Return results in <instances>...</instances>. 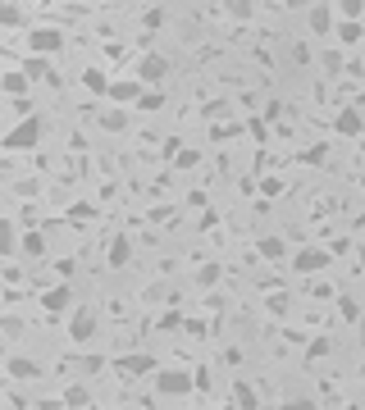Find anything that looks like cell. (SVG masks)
I'll return each instance as SVG.
<instances>
[{
  "label": "cell",
  "mask_w": 365,
  "mask_h": 410,
  "mask_svg": "<svg viewBox=\"0 0 365 410\" xmlns=\"http://www.w3.org/2000/svg\"><path fill=\"white\" fill-rule=\"evenodd\" d=\"M96 333H101V324H96V310H87V306L69 310V337L78 342V347H87Z\"/></svg>",
  "instance_id": "cell-4"
},
{
  "label": "cell",
  "mask_w": 365,
  "mask_h": 410,
  "mask_svg": "<svg viewBox=\"0 0 365 410\" xmlns=\"http://www.w3.org/2000/svg\"><path fill=\"white\" fill-rule=\"evenodd\" d=\"M142 27H147V32H160V27H165V9H147V14H142Z\"/></svg>",
  "instance_id": "cell-28"
},
{
  "label": "cell",
  "mask_w": 365,
  "mask_h": 410,
  "mask_svg": "<svg viewBox=\"0 0 365 410\" xmlns=\"http://www.w3.org/2000/svg\"><path fill=\"white\" fill-rule=\"evenodd\" d=\"M14 251H23V247H18V228H14V219H5V223H0V256H14Z\"/></svg>",
  "instance_id": "cell-20"
},
{
  "label": "cell",
  "mask_w": 365,
  "mask_h": 410,
  "mask_svg": "<svg viewBox=\"0 0 365 410\" xmlns=\"http://www.w3.org/2000/svg\"><path fill=\"white\" fill-rule=\"evenodd\" d=\"M174 164H178V169H197V164H201V151H178Z\"/></svg>",
  "instance_id": "cell-34"
},
{
  "label": "cell",
  "mask_w": 365,
  "mask_h": 410,
  "mask_svg": "<svg viewBox=\"0 0 365 410\" xmlns=\"http://www.w3.org/2000/svg\"><path fill=\"white\" fill-rule=\"evenodd\" d=\"M64 406H69V410L92 406V387L87 383H69V387H64Z\"/></svg>",
  "instance_id": "cell-19"
},
{
  "label": "cell",
  "mask_w": 365,
  "mask_h": 410,
  "mask_svg": "<svg viewBox=\"0 0 365 410\" xmlns=\"http://www.w3.org/2000/svg\"><path fill=\"white\" fill-rule=\"evenodd\" d=\"M342 51H347V46H338V51H324V73L329 77H338V73H347V60H342Z\"/></svg>",
  "instance_id": "cell-23"
},
{
  "label": "cell",
  "mask_w": 365,
  "mask_h": 410,
  "mask_svg": "<svg viewBox=\"0 0 365 410\" xmlns=\"http://www.w3.org/2000/svg\"><path fill=\"white\" fill-rule=\"evenodd\" d=\"M14 114H32V101H27V96H14Z\"/></svg>",
  "instance_id": "cell-41"
},
{
  "label": "cell",
  "mask_w": 365,
  "mask_h": 410,
  "mask_svg": "<svg viewBox=\"0 0 365 410\" xmlns=\"http://www.w3.org/2000/svg\"><path fill=\"white\" fill-rule=\"evenodd\" d=\"M287 64H292V68H306V64H311V46H306V42H292V46H287Z\"/></svg>",
  "instance_id": "cell-25"
},
{
  "label": "cell",
  "mask_w": 365,
  "mask_h": 410,
  "mask_svg": "<svg viewBox=\"0 0 365 410\" xmlns=\"http://www.w3.org/2000/svg\"><path fill=\"white\" fill-rule=\"evenodd\" d=\"M78 82L87 87L92 96H110V77H105V68H96V64H92V68H82V77H78Z\"/></svg>",
  "instance_id": "cell-17"
},
{
  "label": "cell",
  "mask_w": 365,
  "mask_h": 410,
  "mask_svg": "<svg viewBox=\"0 0 365 410\" xmlns=\"http://www.w3.org/2000/svg\"><path fill=\"white\" fill-rule=\"evenodd\" d=\"M105 260H110V269H123V265L132 260V242L123 237V232H119V237H110V247H105Z\"/></svg>",
  "instance_id": "cell-15"
},
{
  "label": "cell",
  "mask_w": 365,
  "mask_h": 410,
  "mask_svg": "<svg viewBox=\"0 0 365 410\" xmlns=\"http://www.w3.org/2000/svg\"><path fill=\"white\" fill-rule=\"evenodd\" d=\"M338 315H342V319H361V306H357L352 297H342V301H338Z\"/></svg>",
  "instance_id": "cell-38"
},
{
  "label": "cell",
  "mask_w": 365,
  "mask_h": 410,
  "mask_svg": "<svg viewBox=\"0 0 365 410\" xmlns=\"http://www.w3.org/2000/svg\"><path fill=\"white\" fill-rule=\"evenodd\" d=\"M178 324H182V315H178V310H169V315L160 319V328H178Z\"/></svg>",
  "instance_id": "cell-42"
},
{
  "label": "cell",
  "mask_w": 365,
  "mask_h": 410,
  "mask_svg": "<svg viewBox=\"0 0 365 410\" xmlns=\"http://www.w3.org/2000/svg\"><path fill=\"white\" fill-rule=\"evenodd\" d=\"M42 310L46 315H64V310H73V282H55V287L42 292Z\"/></svg>",
  "instance_id": "cell-8"
},
{
  "label": "cell",
  "mask_w": 365,
  "mask_h": 410,
  "mask_svg": "<svg viewBox=\"0 0 365 410\" xmlns=\"http://www.w3.org/2000/svg\"><path fill=\"white\" fill-rule=\"evenodd\" d=\"M27 77H32V73H27V68H23V73H18V68H5V77H0V87H5L9 96H23V92H27Z\"/></svg>",
  "instance_id": "cell-22"
},
{
  "label": "cell",
  "mask_w": 365,
  "mask_h": 410,
  "mask_svg": "<svg viewBox=\"0 0 365 410\" xmlns=\"http://www.w3.org/2000/svg\"><path fill=\"white\" fill-rule=\"evenodd\" d=\"M224 9L237 18V23H247V18H256V0H224Z\"/></svg>",
  "instance_id": "cell-24"
},
{
  "label": "cell",
  "mask_w": 365,
  "mask_h": 410,
  "mask_svg": "<svg viewBox=\"0 0 365 410\" xmlns=\"http://www.w3.org/2000/svg\"><path fill=\"white\" fill-rule=\"evenodd\" d=\"M247 132H252L256 142H270V123H265V119H252V123H247Z\"/></svg>",
  "instance_id": "cell-37"
},
{
  "label": "cell",
  "mask_w": 365,
  "mask_h": 410,
  "mask_svg": "<svg viewBox=\"0 0 365 410\" xmlns=\"http://www.w3.org/2000/svg\"><path fill=\"white\" fill-rule=\"evenodd\" d=\"M42 137H46V123L37 119V114H23V123H14V128L5 132V151L9 155H14V151H37Z\"/></svg>",
  "instance_id": "cell-1"
},
{
  "label": "cell",
  "mask_w": 365,
  "mask_h": 410,
  "mask_svg": "<svg viewBox=\"0 0 365 410\" xmlns=\"http://www.w3.org/2000/svg\"><path fill=\"white\" fill-rule=\"evenodd\" d=\"M228 392H233V406H237V410H256V406H261L256 387H252V383H242V378H237V383L228 387Z\"/></svg>",
  "instance_id": "cell-18"
},
{
  "label": "cell",
  "mask_w": 365,
  "mask_h": 410,
  "mask_svg": "<svg viewBox=\"0 0 365 410\" xmlns=\"http://www.w3.org/2000/svg\"><path fill=\"white\" fill-rule=\"evenodd\" d=\"M165 73H169V60H165V55H156V51H151V55H142V60H137V77H142L147 87L165 82Z\"/></svg>",
  "instance_id": "cell-9"
},
{
  "label": "cell",
  "mask_w": 365,
  "mask_h": 410,
  "mask_svg": "<svg viewBox=\"0 0 365 410\" xmlns=\"http://www.w3.org/2000/svg\"><path fill=\"white\" fill-rule=\"evenodd\" d=\"M361 23H365V14H361Z\"/></svg>",
  "instance_id": "cell-43"
},
{
  "label": "cell",
  "mask_w": 365,
  "mask_h": 410,
  "mask_svg": "<svg viewBox=\"0 0 365 410\" xmlns=\"http://www.w3.org/2000/svg\"><path fill=\"white\" fill-rule=\"evenodd\" d=\"M137 110L142 114H160L165 110V92H160V87H147V92L137 96Z\"/></svg>",
  "instance_id": "cell-21"
},
{
  "label": "cell",
  "mask_w": 365,
  "mask_h": 410,
  "mask_svg": "<svg viewBox=\"0 0 365 410\" xmlns=\"http://www.w3.org/2000/svg\"><path fill=\"white\" fill-rule=\"evenodd\" d=\"M265 306H270V315H287V310H292V297H287V292H274Z\"/></svg>",
  "instance_id": "cell-31"
},
{
  "label": "cell",
  "mask_w": 365,
  "mask_h": 410,
  "mask_svg": "<svg viewBox=\"0 0 365 410\" xmlns=\"http://www.w3.org/2000/svg\"><path fill=\"white\" fill-rule=\"evenodd\" d=\"M192 387H197V374H187V369H160V374H156V392L169 397V402L187 397Z\"/></svg>",
  "instance_id": "cell-3"
},
{
  "label": "cell",
  "mask_w": 365,
  "mask_h": 410,
  "mask_svg": "<svg viewBox=\"0 0 365 410\" xmlns=\"http://www.w3.org/2000/svg\"><path fill=\"white\" fill-rule=\"evenodd\" d=\"M114 369H119L123 378H142V374L156 369V360H151V356H119V360H114Z\"/></svg>",
  "instance_id": "cell-12"
},
{
  "label": "cell",
  "mask_w": 365,
  "mask_h": 410,
  "mask_svg": "<svg viewBox=\"0 0 365 410\" xmlns=\"http://www.w3.org/2000/svg\"><path fill=\"white\" fill-rule=\"evenodd\" d=\"M147 92V82H142L137 73L132 77H114L110 82V96H105V101H114V105H137V96Z\"/></svg>",
  "instance_id": "cell-7"
},
{
  "label": "cell",
  "mask_w": 365,
  "mask_h": 410,
  "mask_svg": "<svg viewBox=\"0 0 365 410\" xmlns=\"http://www.w3.org/2000/svg\"><path fill=\"white\" fill-rule=\"evenodd\" d=\"M78 369L92 378V374H101V369H105V360H101V356H82V360H78Z\"/></svg>",
  "instance_id": "cell-36"
},
{
  "label": "cell",
  "mask_w": 365,
  "mask_h": 410,
  "mask_svg": "<svg viewBox=\"0 0 365 410\" xmlns=\"http://www.w3.org/2000/svg\"><path fill=\"white\" fill-rule=\"evenodd\" d=\"M306 356H311V360H324V356H329V342H324V337H315L311 347H306Z\"/></svg>",
  "instance_id": "cell-39"
},
{
  "label": "cell",
  "mask_w": 365,
  "mask_h": 410,
  "mask_svg": "<svg viewBox=\"0 0 365 410\" xmlns=\"http://www.w3.org/2000/svg\"><path fill=\"white\" fill-rule=\"evenodd\" d=\"M219 273H224V269H219L215 260H210V265H201V269H197V287H215V282H219Z\"/></svg>",
  "instance_id": "cell-27"
},
{
  "label": "cell",
  "mask_w": 365,
  "mask_h": 410,
  "mask_svg": "<svg viewBox=\"0 0 365 410\" xmlns=\"http://www.w3.org/2000/svg\"><path fill=\"white\" fill-rule=\"evenodd\" d=\"M329 265H333V251L329 247H302V251H292V273H302V278L324 273Z\"/></svg>",
  "instance_id": "cell-2"
},
{
  "label": "cell",
  "mask_w": 365,
  "mask_h": 410,
  "mask_svg": "<svg viewBox=\"0 0 365 410\" xmlns=\"http://www.w3.org/2000/svg\"><path fill=\"white\" fill-rule=\"evenodd\" d=\"M333 132H338V137H361L365 132V119H361L357 105H347V110L333 114Z\"/></svg>",
  "instance_id": "cell-11"
},
{
  "label": "cell",
  "mask_w": 365,
  "mask_h": 410,
  "mask_svg": "<svg viewBox=\"0 0 365 410\" xmlns=\"http://www.w3.org/2000/svg\"><path fill=\"white\" fill-rule=\"evenodd\" d=\"M96 123H101V132H128V123H132V114H128V105H105V110H101V119H96Z\"/></svg>",
  "instance_id": "cell-10"
},
{
  "label": "cell",
  "mask_w": 365,
  "mask_h": 410,
  "mask_svg": "<svg viewBox=\"0 0 365 410\" xmlns=\"http://www.w3.org/2000/svg\"><path fill=\"white\" fill-rule=\"evenodd\" d=\"M0 23H5V27H18V23H23V9H18V0H5V5H0Z\"/></svg>",
  "instance_id": "cell-26"
},
{
  "label": "cell",
  "mask_w": 365,
  "mask_h": 410,
  "mask_svg": "<svg viewBox=\"0 0 365 410\" xmlns=\"http://www.w3.org/2000/svg\"><path fill=\"white\" fill-rule=\"evenodd\" d=\"M23 251H27V256H46V232H27Z\"/></svg>",
  "instance_id": "cell-29"
},
{
  "label": "cell",
  "mask_w": 365,
  "mask_h": 410,
  "mask_svg": "<svg viewBox=\"0 0 365 410\" xmlns=\"http://www.w3.org/2000/svg\"><path fill=\"white\" fill-rule=\"evenodd\" d=\"M23 68H27V73H32V77H46V55H27V60H23Z\"/></svg>",
  "instance_id": "cell-33"
},
{
  "label": "cell",
  "mask_w": 365,
  "mask_h": 410,
  "mask_svg": "<svg viewBox=\"0 0 365 410\" xmlns=\"http://www.w3.org/2000/svg\"><path fill=\"white\" fill-rule=\"evenodd\" d=\"M18 333H23V324H18V319H14V315H9V319H5V337H9V342H14Z\"/></svg>",
  "instance_id": "cell-40"
},
{
  "label": "cell",
  "mask_w": 365,
  "mask_h": 410,
  "mask_svg": "<svg viewBox=\"0 0 365 410\" xmlns=\"http://www.w3.org/2000/svg\"><path fill=\"white\" fill-rule=\"evenodd\" d=\"M338 14L342 18H361L365 14V0H338Z\"/></svg>",
  "instance_id": "cell-32"
},
{
  "label": "cell",
  "mask_w": 365,
  "mask_h": 410,
  "mask_svg": "<svg viewBox=\"0 0 365 410\" xmlns=\"http://www.w3.org/2000/svg\"><path fill=\"white\" fill-rule=\"evenodd\" d=\"M69 214H73V219H78V223H87V219H96V205H92V201H78V205H73Z\"/></svg>",
  "instance_id": "cell-35"
},
{
  "label": "cell",
  "mask_w": 365,
  "mask_h": 410,
  "mask_svg": "<svg viewBox=\"0 0 365 410\" xmlns=\"http://www.w3.org/2000/svg\"><path fill=\"white\" fill-rule=\"evenodd\" d=\"M297 160H302V164H324V160H329V146H311V151H302V155H297Z\"/></svg>",
  "instance_id": "cell-30"
},
{
  "label": "cell",
  "mask_w": 365,
  "mask_h": 410,
  "mask_svg": "<svg viewBox=\"0 0 365 410\" xmlns=\"http://www.w3.org/2000/svg\"><path fill=\"white\" fill-rule=\"evenodd\" d=\"M306 27H311V37H333L338 32V18H333L329 0H315V5L306 9Z\"/></svg>",
  "instance_id": "cell-5"
},
{
  "label": "cell",
  "mask_w": 365,
  "mask_h": 410,
  "mask_svg": "<svg viewBox=\"0 0 365 410\" xmlns=\"http://www.w3.org/2000/svg\"><path fill=\"white\" fill-rule=\"evenodd\" d=\"M333 42H338V46H361L365 42V23H361V18H338Z\"/></svg>",
  "instance_id": "cell-14"
},
{
  "label": "cell",
  "mask_w": 365,
  "mask_h": 410,
  "mask_svg": "<svg viewBox=\"0 0 365 410\" xmlns=\"http://www.w3.org/2000/svg\"><path fill=\"white\" fill-rule=\"evenodd\" d=\"M5 374L9 378H42V365H37V360H27V356H9L5 360Z\"/></svg>",
  "instance_id": "cell-16"
},
{
  "label": "cell",
  "mask_w": 365,
  "mask_h": 410,
  "mask_svg": "<svg viewBox=\"0 0 365 410\" xmlns=\"http://www.w3.org/2000/svg\"><path fill=\"white\" fill-rule=\"evenodd\" d=\"M256 256H261V260H270V265H283V260H287V242L270 232V237H261V242H256Z\"/></svg>",
  "instance_id": "cell-13"
},
{
  "label": "cell",
  "mask_w": 365,
  "mask_h": 410,
  "mask_svg": "<svg viewBox=\"0 0 365 410\" xmlns=\"http://www.w3.org/2000/svg\"><path fill=\"white\" fill-rule=\"evenodd\" d=\"M64 42H69V37H64L60 27H32V32H27V46H32L37 55H60Z\"/></svg>",
  "instance_id": "cell-6"
}]
</instances>
